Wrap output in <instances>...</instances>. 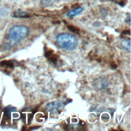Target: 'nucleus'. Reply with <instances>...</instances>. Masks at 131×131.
<instances>
[{"mask_svg": "<svg viewBox=\"0 0 131 131\" xmlns=\"http://www.w3.org/2000/svg\"><path fill=\"white\" fill-rule=\"evenodd\" d=\"M111 67H112V68L113 69H116L117 68V65L115 63H113L111 64Z\"/></svg>", "mask_w": 131, "mask_h": 131, "instance_id": "nucleus-14", "label": "nucleus"}, {"mask_svg": "<svg viewBox=\"0 0 131 131\" xmlns=\"http://www.w3.org/2000/svg\"><path fill=\"white\" fill-rule=\"evenodd\" d=\"M65 104L61 101H56L48 103L46 106V110L51 113H55L63 107Z\"/></svg>", "mask_w": 131, "mask_h": 131, "instance_id": "nucleus-3", "label": "nucleus"}, {"mask_svg": "<svg viewBox=\"0 0 131 131\" xmlns=\"http://www.w3.org/2000/svg\"><path fill=\"white\" fill-rule=\"evenodd\" d=\"M3 48H4V49L5 50H10V48H11V46H10V45L9 43H5V44L4 45Z\"/></svg>", "mask_w": 131, "mask_h": 131, "instance_id": "nucleus-12", "label": "nucleus"}, {"mask_svg": "<svg viewBox=\"0 0 131 131\" xmlns=\"http://www.w3.org/2000/svg\"><path fill=\"white\" fill-rule=\"evenodd\" d=\"M54 53V51L52 50H49L48 51H47L45 53V56L47 57L48 58L49 56H50L53 53Z\"/></svg>", "mask_w": 131, "mask_h": 131, "instance_id": "nucleus-11", "label": "nucleus"}, {"mask_svg": "<svg viewBox=\"0 0 131 131\" xmlns=\"http://www.w3.org/2000/svg\"><path fill=\"white\" fill-rule=\"evenodd\" d=\"M12 16L14 17H19V18H25L28 17L29 15L27 13L25 12H14Z\"/></svg>", "mask_w": 131, "mask_h": 131, "instance_id": "nucleus-8", "label": "nucleus"}, {"mask_svg": "<svg viewBox=\"0 0 131 131\" xmlns=\"http://www.w3.org/2000/svg\"><path fill=\"white\" fill-rule=\"evenodd\" d=\"M48 58L54 64H56V62H57L58 59V56L56 54H52L50 56L48 57Z\"/></svg>", "mask_w": 131, "mask_h": 131, "instance_id": "nucleus-9", "label": "nucleus"}, {"mask_svg": "<svg viewBox=\"0 0 131 131\" xmlns=\"http://www.w3.org/2000/svg\"><path fill=\"white\" fill-rule=\"evenodd\" d=\"M29 30L25 26L16 25L12 27L9 30L10 38L14 42H18L28 35Z\"/></svg>", "mask_w": 131, "mask_h": 131, "instance_id": "nucleus-2", "label": "nucleus"}, {"mask_svg": "<svg viewBox=\"0 0 131 131\" xmlns=\"http://www.w3.org/2000/svg\"><path fill=\"white\" fill-rule=\"evenodd\" d=\"M68 29L71 31V32H73V33H76V34H78L79 33V29L78 28H77L76 27H75V26H73L72 25H68L67 26Z\"/></svg>", "mask_w": 131, "mask_h": 131, "instance_id": "nucleus-10", "label": "nucleus"}, {"mask_svg": "<svg viewBox=\"0 0 131 131\" xmlns=\"http://www.w3.org/2000/svg\"><path fill=\"white\" fill-rule=\"evenodd\" d=\"M1 67H6L10 69H12L14 67V64L12 61L9 60H4L0 62Z\"/></svg>", "mask_w": 131, "mask_h": 131, "instance_id": "nucleus-7", "label": "nucleus"}, {"mask_svg": "<svg viewBox=\"0 0 131 131\" xmlns=\"http://www.w3.org/2000/svg\"><path fill=\"white\" fill-rule=\"evenodd\" d=\"M57 43L62 48L72 50L76 48L78 43V40L75 35L69 33H62L57 36Z\"/></svg>", "mask_w": 131, "mask_h": 131, "instance_id": "nucleus-1", "label": "nucleus"}, {"mask_svg": "<svg viewBox=\"0 0 131 131\" xmlns=\"http://www.w3.org/2000/svg\"><path fill=\"white\" fill-rule=\"evenodd\" d=\"M121 45L122 47L126 51L130 52V39H124L121 41Z\"/></svg>", "mask_w": 131, "mask_h": 131, "instance_id": "nucleus-6", "label": "nucleus"}, {"mask_svg": "<svg viewBox=\"0 0 131 131\" xmlns=\"http://www.w3.org/2000/svg\"><path fill=\"white\" fill-rule=\"evenodd\" d=\"M83 10V8L82 7L77 8L68 12V13L67 14V16L68 17H74L77 15V14L80 13Z\"/></svg>", "mask_w": 131, "mask_h": 131, "instance_id": "nucleus-4", "label": "nucleus"}, {"mask_svg": "<svg viewBox=\"0 0 131 131\" xmlns=\"http://www.w3.org/2000/svg\"><path fill=\"white\" fill-rule=\"evenodd\" d=\"M15 110H16L15 107L11 106H8L4 110V115L7 118H10L11 113L12 112L15 111Z\"/></svg>", "mask_w": 131, "mask_h": 131, "instance_id": "nucleus-5", "label": "nucleus"}, {"mask_svg": "<svg viewBox=\"0 0 131 131\" xmlns=\"http://www.w3.org/2000/svg\"><path fill=\"white\" fill-rule=\"evenodd\" d=\"M122 34H128V35H130V31L129 30H126V31H124L123 32H122Z\"/></svg>", "mask_w": 131, "mask_h": 131, "instance_id": "nucleus-13", "label": "nucleus"}]
</instances>
